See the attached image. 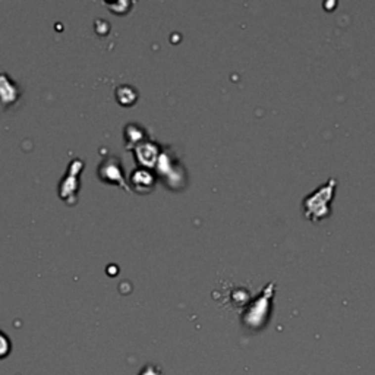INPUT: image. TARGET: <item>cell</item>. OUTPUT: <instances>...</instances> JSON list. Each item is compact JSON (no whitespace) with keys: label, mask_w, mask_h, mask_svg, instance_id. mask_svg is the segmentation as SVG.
<instances>
[{"label":"cell","mask_w":375,"mask_h":375,"mask_svg":"<svg viewBox=\"0 0 375 375\" xmlns=\"http://www.w3.org/2000/svg\"><path fill=\"white\" fill-rule=\"evenodd\" d=\"M10 347H12V346H10L9 338L6 337V334H4V333H1V331H0V359L6 358V356L9 355Z\"/></svg>","instance_id":"cell-1"}]
</instances>
